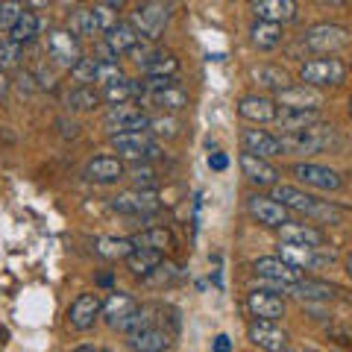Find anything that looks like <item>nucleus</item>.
I'll list each match as a JSON object with an SVG mask.
<instances>
[{
    "label": "nucleus",
    "mask_w": 352,
    "mask_h": 352,
    "mask_svg": "<svg viewBox=\"0 0 352 352\" xmlns=\"http://www.w3.org/2000/svg\"><path fill=\"white\" fill-rule=\"evenodd\" d=\"M138 68L147 80H153V76H156V80H173V76L179 74V59L164 50H150L147 56L138 62Z\"/></svg>",
    "instance_id": "4be33fe9"
},
{
    "label": "nucleus",
    "mask_w": 352,
    "mask_h": 352,
    "mask_svg": "<svg viewBox=\"0 0 352 352\" xmlns=\"http://www.w3.org/2000/svg\"><path fill=\"white\" fill-rule=\"evenodd\" d=\"M38 30H41L38 15L30 12V9H24V12H21V18L12 24V30H9V41H15L18 47H24V44H30L32 38L38 36Z\"/></svg>",
    "instance_id": "72a5a7b5"
},
{
    "label": "nucleus",
    "mask_w": 352,
    "mask_h": 352,
    "mask_svg": "<svg viewBox=\"0 0 352 352\" xmlns=\"http://www.w3.org/2000/svg\"><path fill=\"white\" fill-rule=\"evenodd\" d=\"M276 106L279 109H305V112H320L323 106V94L311 85H291L285 91L276 94Z\"/></svg>",
    "instance_id": "dca6fc26"
},
{
    "label": "nucleus",
    "mask_w": 352,
    "mask_h": 352,
    "mask_svg": "<svg viewBox=\"0 0 352 352\" xmlns=\"http://www.w3.org/2000/svg\"><path fill=\"white\" fill-rule=\"evenodd\" d=\"M247 338L252 346H258L264 352H282L288 349V332L279 329L276 323H267V320H252L247 326Z\"/></svg>",
    "instance_id": "4468645a"
},
{
    "label": "nucleus",
    "mask_w": 352,
    "mask_h": 352,
    "mask_svg": "<svg viewBox=\"0 0 352 352\" xmlns=\"http://www.w3.org/2000/svg\"><path fill=\"white\" fill-rule=\"evenodd\" d=\"M273 200H276L279 206H285L291 212H302L308 217L320 220V223H340V217H344V212H340L338 206H329L323 200H314L311 194H305L300 188H294V185H273Z\"/></svg>",
    "instance_id": "f257e3e1"
},
{
    "label": "nucleus",
    "mask_w": 352,
    "mask_h": 352,
    "mask_svg": "<svg viewBox=\"0 0 352 352\" xmlns=\"http://www.w3.org/2000/svg\"><path fill=\"white\" fill-rule=\"evenodd\" d=\"M115 208L118 214H126V217H153L162 208V200H159V191H124L112 197V203H109Z\"/></svg>",
    "instance_id": "6e6552de"
},
{
    "label": "nucleus",
    "mask_w": 352,
    "mask_h": 352,
    "mask_svg": "<svg viewBox=\"0 0 352 352\" xmlns=\"http://www.w3.org/2000/svg\"><path fill=\"white\" fill-rule=\"evenodd\" d=\"M176 276V264L173 261H162L156 270L150 273V276H144V282L150 285V288H159V285H164V282H170Z\"/></svg>",
    "instance_id": "a18cd8bd"
},
{
    "label": "nucleus",
    "mask_w": 352,
    "mask_h": 352,
    "mask_svg": "<svg viewBox=\"0 0 352 352\" xmlns=\"http://www.w3.org/2000/svg\"><path fill=\"white\" fill-rule=\"evenodd\" d=\"M179 118H173V115H159V118H150V124H147V132L150 135H156V138H176L179 135Z\"/></svg>",
    "instance_id": "a19ab883"
},
{
    "label": "nucleus",
    "mask_w": 352,
    "mask_h": 352,
    "mask_svg": "<svg viewBox=\"0 0 352 352\" xmlns=\"http://www.w3.org/2000/svg\"><path fill=\"white\" fill-rule=\"evenodd\" d=\"M247 308L252 311L256 320H267V323H276L285 317V300L270 291H252L247 296Z\"/></svg>",
    "instance_id": "412c9836"
},
{
    "label": "nucleus",
    "mask_w": 352,
    "mask_h": 352,
    "mask_svg": "<svg viewBox=\"0 0 352 352\" xmlns=\"http://www.w3.org/2000/svg\"><path fill=\"white\" fill-rule=\"evenodd\" d=\"M349 118H352V97H349Z\"/></svg>",
    "instance_id": "6e6d98bb"
},
{
    "label": "nucleus",
    "mask_w": 352,
    "mask_h": 352,
    "mask_svg": "<svg viewBox=\"0 0 352 352\" xmlns=\"http://www.w3.org/2000/svg\"><path fill=\"white\" fill-rule=\"evenodd\" d=\"M124 9V3L120 0H106V3H94L91 6V12H94V18H97V27H100V32H109L115 24H118V12Z\"/></svg>",
    "instance_id": "ea45409f"
},
{
    "label": "nucleus",
    "mask_w": 352,
    "mask_h": 352,
    "mask_svg": "<svg viewBox=\"0 0 352 352\" xmlns=\"http://www.w3.org/2000/svg\"><path fill=\"white\" fill-rule=\"evenodd\" d=\"M279 241L288 247H308V250H317L326 244V235L323 229H317L311 223H285L279 229Z\"/></svg>",
    "instance_id": "6ab92c4d"
},
{
    "label": "nucleus",
    "mask_w": 352,
    "mask_h": 352,
    "mask_svg": "<svg viewBox=\"0 0 352 352\" xmlns=\"http://www.w3.org/2000/svg\"><path fill=\"white\" fill-rule=\"evenodd\" d=\"M162 261H164V252H156V250H135V252H132V256L126 258V267H129L132 276L144 279V276H150V273L159 267Z\"/></svg>",
    "instance_id": "c9c22d12"
},
{
    "label": "nucleus",
    "mask_w": 352,
    "mask_h": 352,
    "mask_svg": "<svg viewBox=\"0 0 352 352\" xmlns=\"http://www.w3.org/2000/svg\"><path fill=\"white\" fill-rule=\"evenodd\" d=\"M276 112L279 106L264 94H247L238 100V115L250 124H270V120H276Z\"/></svg>",
    "instance_id": "aec40b11"
},
{
    "label": "nucleus",
    "mask_w": 352,
    "mask_h": 352,
    "mask_svg": "<svg viewBox=\"0 0 352 352\" xmlns=\"http://www.w3.org/2000/svg\"><path fill=\"white\" fill-rule=\"evenodd\" d=\"M282 352H294V349H282Z\"/></svg>",
    "instance_id": "4d7b16f0"
},
{
    "label": "nucleus",
    "mask_w": 352,
    "mask_h": 352,
    "mask_svg": "<svg viewBox=\"0 0 352 352\" xmlns=\"http://www.w3.org/2000/svg\"><path fill=\"white\" fill-rule=\"evenodd\" d=\"M208 168H212V170H226L229 168L226 153H212V156H208Z\"/></svg>",
    "instance_id": "09e8293b"
},
{
    "label": "nucleus",
    "mask_w": 352,
    "mask_h": 352,
    "mask_svg": "<svg viewBox=\"0 0 352 352\" xmlns=\"http://www.w3.org/2000/svg\"><path fill=\"white\" fill-rule=\"evenodd\" d=\"M9 41V36H3V32H0V47H3V44Z\"/></svg>",
    "instance_id": "5fc2aeb1"
},
{
    "label": "nucleus",
    "mask_w": 352,
    "mask_h": 352,
    "mask_svg": "<svg viewBox=\"0 0 352 352\" xmlns=\"http://www.w3.org/2000/svg\"><path fill=\"white\" fill-rule=\"evenodd\" d=\"M170 21V3H159V0H150V3H138L129 12V24L135 27V32L147 41H156L164 27Z\"/></svg>",
    "instance_id": "20e7f679"
},
{
    "label": "nucleus",
    "mask_w": 352,
    "mask_h": 352,
    "mask_svg": "<svg viewBox=\"0 0 352 352\" xmlns=\"http://www.w3.org/2000/svg\"><path fill=\"white\" fill-rule=\"evenodd\" d=\"M214 352H229V338L226 335H217L214 338Z\"/></svg>",
    "instance_id": "8fccbe9b"
},
{
    "label": "nucleus",
    "mask_w": 352,
    "mask_h": 352,
    "mask_svg": "<svg viewBox=\"0 0 352 352\" xmlns=\"http://www.w3.org/2000/svg\"><path fill=\"white\" fill-rule=\"evenodd\" d=\"M352 41V32L340 24H314L302 32V44L314 53H335L344 50Z\"/></svg>",
    "instance_id": "39448f33"
},
{
    "label": "nucleus",
    "mask_w": 352,
    "mask_h": 352,
    "mask_svg": "<svg viewBox=\"0 0 352 352\" xmlns=\"http://www.w3.org/2000/svg\"><path fill=\"white\" fill-rule=\"evenodd\" d=\"M276 124L285 132H300L308 126L320 124V112H305V109H279L276 112Z\"/></svg>",
    "instance_id": "7c9ffc66"
},
{
    "label": "nucleus",
    "mask_w": 352,
    "mask_h": 352,
    "mask_svg": "<svg viewBox=\"0 0 352 352\" xmlns=\"http://www.w3.org/2000/svg\"><path fill=\"white\" fill-rule=\"evenodd\" d=\"M74 352H100V349H94V346H88V344H82V346H76Z\"/></svg>",
    "instance_id": "603ef678"
},
{
    "label": "nucleus",
    "mask_w": 352,
    "mask_h": 352,
    "mask_svg": "<svg viewBox=\"0 0 352 352\" xmlns=\"http://www.w3.org/2000/svg\"><path fill=\"white\" fill-rule=\"evenodd\" d=\"M44 47H47V56L56 65H62V68H74V65L82 59L80 38H74L68 30H50Z\"/></svg>",
    "instance_id": "1a4fd4ad"
},
{
    "label": "nucleus",
    "mask_w": 352,
    "mask_h": 352,
    "mask_svg": "<svg viewBox=\"0 0 352 352\" xmlns=\"http://www.w3.org/2000/svg\"><path fill=\"white\" fill-rule=\"evenodd\" d=\"M71 32L74 38H91V36H100V27H97V18L91 9H74V12L68 15V27H65Z\"/></svg>",
    "instance_id": "473e14b6"
},
{
    "label": "nucleus",
    "mask_w": 352,
    "mask_h": 352,
    "mask_svg": "<svg viewBox=\"0 0 352 352\" xmlns=\"http://www.w3.org/2000/svg\"><path fill=\"white\" fill-rule=\"evenodd\" d=\"M252 273H256L258 279L264 282H276V285H285V288H291V285L300 282L305 273L291 267L288 261H282L279 256H261L256 258V264H252Z\"/></svg>",
    "instance_id": "f8f14e48"
},
{
    "label": "nucleus",
    "mask_w": 352,
    "mask_h": 352,
    "mask_svg": "<svg viewBox=\"0 0 352 352\" xmlns=\"http://www.w3.org/2000/svg\"><path fill=\"white\" fill-rule=\"evenodd\" d=\"M18 59H21V47L15 41H6L3 47H0V71L3 68H12V65H18Z\"/></svg>",
    "instance_id": "de8ad7c7"
},
{
    "label": "nucleus",
    "mask_w": 352,
    "mask_h": 352,
    "mask_svg": "<svg viewBox=\"0 0 352 352\" xmlns=\"http://www.w3.org/2000/svg\"><path fill=\"white\" fill-rule=\"evenodd\" d=\"M132 244H135V250H156V252H164L173 247V235L170 229L164 226H147L144 232L132 235Z\"/></svg>",
    "instance_id": "2f4dec72"
},
{
    "label": "nucleus",
    "mask_w": 352,
    "mask_h": 352,
    "mask_svg": "<svg viewBox=\"0 0 352 352\" xmlns=\"http://www.w3.org/2000/svg\"><path fill=\"white\" fill-rule=\"evenodd\" d=\"M279 144H282V153H291V156H314V153L326 150L329 144H335V126L317 124L300 132H285Z\"/></svg>",
    "instance_id": "f03ea898"
},
{
    "label": "nucleus",
    "mask_w": 352,
    "mask_h": 352,
    "mask_svg": "<svg viewBox=\"0 0 352 352\" xmlns=\"http://www.w3.org/2000/svg\"><path fill=\"white\" fill-rule=\"evenodd\" d=\"M85 176L91 182H97V185H112L118 179H124L126 168H124V162L115 159V156H97V159L88 162Z\"/></svg>",
    "instance_id": "bb28decb"
},
{
    "label": "nucleus",
    "mask_w": 352,
    "mask_h": 352,
    "mask_svg": "<svg viewBox=\"0 0 352 352\" xmlns=\"http://www.w3.org/2000/svg\"><path fill=\"white\" fill-rule=\"evenodd\" d=\"M252 12H256L258 21H267V24H288V21L296 18V3L294 0H256L252 3Z\"/></svg>",
    "instance_id": "a878e982"
},
{
    "label": "nucleus",
    "mask_w": 352,
    "mask_h": 352,
    "mask_svg": "<svg viewBox=\"0 0 352 352\" xmlns=\"http://www.w3.org/2000/svg\"><path fill=\"white\" fill-rule=\"evenodd\" d=\"M250 38L258 50H273L282 44V27L267 24V21H256V24L250 27Z\"/></svg>",
    "instance_id": "e433bc0d"
},
{
    "label": "nucleus",
    "mask_w": 352,
    "mask_h": 352,
    "mask_svg": "<svg viewBox=\"0 0 352 352\" xmlns=\"http://www.w3.org/2000/svg\"><path fill=\"white\" fill-rule=\"evenodd\" d=\"M346 273H349V279H352V252L346 256Z\"/></svg>",
    "instance_id": "864d4df0"
},
{
    "label": "nucleus",
    "mask_w": 352,
    "mask_h": 352,
    "mask_svg": "<svg viewBox=\"0 0 352 352\" xmlns=\"http://www.w3.org/2000/svg\"><path fill=\"white\" fill-rule=\"evenodd\" d=\"M288 291L296 296V300H302V302H329V300H335V296H338V285L326 282V279H308V276H302L296 285H291Z\"/></svg>",
    "instance_id": "393cba45"
},
{
    "label": "nucleus",
    "mask_w": 352,
    "mask_h": 352,
    "mask_svg": "<svg viewBox=\"0 0 352 352\" xmlns=\"http://www.w3.org/2000/svg\"><path fill=\"white\" fill-rule=\"evenodd\" d=\"M65 103H68L71 112H91V109L100 106V94L94 91V85H76L68 91Z\"/></svg>",
    "instance_id": "4c0bfd02"
},
{
    "label": "nucleus",
    "mask_w": 352,
    "mask_h": 352,
    "mask_svg": "<svg viewBox=\"0 0 352 352\" xmlns=\"http://www.w3.org/2000/svg\"><path fill=\"white\" fill-rule=\"evenodd\" d=\"M109 144L118 153L120 162H135V164H150L153 159L162 156V147L153 141L150 132H120V135H112Z\"/></svg>",
    "instance_id": "7ed1b4c3"
},
{
    "label": "nucleus",
    "mask_w": 352,
    "mask_h": 352,
    "mask_svg": "<svg viewBox=\"0 0 352 352\" xmlns=\"http://www.w3.org/2000/svg\"><path fill=\"white\" fill-rule=\"evenodd\" d=\"M247 208H250V214L258 220L261 226H270V229H282L285 223H291V217H288V208L279 206L273 197H264V194H252L250 200H247Z\"/></svg>",
    "instance_id": "2eb2a0df"
},
{
    "label": "nucleus",
    "mask_w": 352,
    "mask_h": 352,
    "mask_svg": "<svg viewBox=\"0 0 352 352\" xmlns=\"http://www.w3.org/2000/svg\"><path fill=\"white\" fill-rule=\"evenodd\" d=\"M170 344H173V332H168L164 326H150L144 332L129 338L132 352H168Z\"/></svg>",
    "instance_id": "cd10ccee"
},
{
    "label": "nucleus",
    "mask_w": 352,
    "mask_h": 352,
    "mask_svg": "<svg viewBox=\"0 0 352 352\" xmlns=\"http://www.w3.org/2000/svg\"><path fill=\"white\" fill-rule=\"evenodd\" d=\"M9 94V76L0 71V97H6Z\"/></svg>",
    "instance_id": "3c124183"
},
{
    "label": "nucleus",
    "mask_w": 352,
    "mask_h": 352,
    "mask_svg": "<svg viewBox=\"0 0 352 352\" xmlns=\"http://www.w3.org/2000/svg\"><path fill=\"white\" fill-rule=\"evenodd\" d=\"M97 65H100V59H97V56H91V59L82 56V59L71 68V76H74V80L80 82V85H91V82H97Z\"/></svg>",
    "instance_id": "79ce46f5"
},
{
    "label": "nucleus",
    "mask_w": 352,
    "mask_h": 352,
    "mask_svg": "<svg viewBox=\"0 0 352 352\" xmlns=\"http://www.w3.org/2000/svg\"><path fill=\"white\" fill-rule=\"evenodd\" d=\"M103 352H112V349H103Z\"/></svg>",
    "instance_id": "13d9d810"
},
{
    "label": "nucleus",
    "mask_w": 352,
    "mask_h": 352,
    "mask_svg": "<svg viewBox=\"0 0 352 352\" xmlns=\"http://www.w3.org/2000/svg\"><path fill=\"white\" fill-rule=\"evenodd\" d=\"M250 76L256 80L261 88H270V91H285V88H291V74L285 68H276V65H258V68H252Z\"/></svg>",
    "instance_id": "c756f323"
},
{
    "label": "nucleus",
    "mask_w": 352,
    "mask_h": 352,
    "mask_svg": "<svg viewBox=\"0 0 352 352\" xmlns=\"http://www.w3.org/2000/svg\"><path fill=\"white\" fill-rule=\"evenodd\" d=\"M129 176L138 191H156V170H153V164H135V170Z\"/></svg>",
    "instance_id": "37998d69"
},
{
    "label": "nucleus",
    "mask_w": 352,
    "mask_h": 352,
    "mask_svg": "<svg viewBox=\"0 0 352 352\" xmlns=\"http://www.w3.org/2000/svg\"><path fill=\"white\" fill-rule=\"evenodd\" d=\"M135 311H138V300L132 294L112 291V294H109V300H103V317H106V323L112 326V329H118V332H120V326H124Z\"/></svg>",
    "instance_id": "a211bd4d"
},
{
    "label": "nucleus",
    "mask_w": 352,
    "mask_h": 352,
    "mask_svg": "<svg viewBox=\"0 0 352 352\" xmlns=\"http://www.w3.org/2000/svg\"><path fill=\"white\" fill-rule=\"evenodd\" d=\"M21 12H24V6H21V3L3 0V3H0V32H3V30H12V24L21 18Z\"/></svg>",
    "instance_id": "49530a36"
},
{
    "label": "nucleus",
    "mask_w": 352,
    "mask_h": 352,
    "mask_svg": "<svg viewBox=\"0 0 352 352\" xmlns=\"http://www.w3.org/2000/svg\"><path fill=\"white\" fill-rule=\"evenodd\" d=\"M150 124V115H144L138 106L124 103V106H112L109 112L103 115V129L112 135H120V132H147Z\"/></svg>",
    "instance_id": "0eeeda50"
},
{
    "label": "nucleus",
    "mask_w": 352,
    "mask_h": 352,
    "mask_svg": "<svg viewBox=\"0 0 352 352\" xmlns=\"http://www.w3.org/2000/svg\"><path fill=\"white\" fill-rule=\"evenodd\" d=\"M138 106H156L162 112H182L185 106H188V91H185L182 85H170L164 88V91H153V94H138Z\"/></svg>",
    "instance_id": "5701e85b"
},
{
    "label": "nucleus",
    "mask_w": 352,
    "mask_h": 352,
    "mask_svg": "<svg viewBox=\"0 0 352 352\" xmlns=\"http://www.w3.org/2000/svg\"><path fill=\"white\" fill-rule=\"evenodd\" d=\"M241 170H244V176L252 182V185H258V188H273V185H279V170L273 168V164L267 159H258V156H252V153H241Z\"/></svg>",
    "instance_id": "f3484780"
},
{
    "label": "nucleus",
    "mask_w": 352,
    "mask_h": 352,
    "mask_svg": "<svg viewBox=\"0 0 352 352\" xmlns=\"http://www.w3.org/2000/svg\"><path fill=\"white\" fill-rule=\"evenodd\" d=\"M94 252L103 258H129L132 252H135V244H132V238H100L94 244Z\"/></svg>",
    "instance_id": "58836bf2"
},
{
    "label": "nucleus",
    "mask_w": 352,
    "mask_h": 352,
    "mask_svg": "<svg viewBox=\"0 0 352 352\" xmlns=\"http://www.w3.org/2000/svg\"><path fill=\"white\" fill-rule=\"evenodd\" d=\"M241 141H244V150L252 153V156H258V159L285 156L279 138L270 135L267 129H244V132H241Z\"/></svg>",
    "instance_id": "b1692460"
},
{
    "label": "nucleus",
    "mask_w": 352,
    "mask_h": 352,
    "mask_svg": "<svg viewBox=\"0 0 352 352\" xmlns=\"http://www.w3.org/2000/svg\"><path fill=\"white\" fill-rule=\"evenodd\" d=\"M291 173L300 179L302 185L308 188H317V191H338L344 179H340V173L332 170V168H323V164H314V162H296Z\"/></svg>",
    "instance_id": "9d476101"
},
{
    "label": "nucleus",
    "mask_w": 352,
    "mask_h": 352,
    "mask_svg": "<svg viewBox=\"0 0 352 352\" xmlns=\"http://www.w3.org/2000/svg\"><path fill=\"white\" fill-rule=\"evenodd\" d=\"M100 314H103L100 294H80L68 308V323L76 329V332H88Z\"/></svg>",
    "instance_id": "ddd939ff"
},
{
    "label": "nucleus",
    "mask_w": 352,
    "mask_h": 352,
    "mask_svg": "<svg viewBox=\"0 0 352 352\" xmlns=\"http://www.w3.org/2000/svg\"><path fill=\"white\" fill-rule=\"evenodd\" d=\"M120 80H124V68H120L118 62H100V65H97V82H100L103 88L115 85Z\"/></svg>",
    "instance_id": "c03bdc74"
},
{
    "label": "nucleus",
    "mask_w": 352,
    "mask_h": 352,
    "mask_svg": "<svg viewBox=\"0 0 352 352\" xmlns=\"http://www.w3.org/2000/svg\"><path fill=\"white\" fill-rule=\"evenodd\" d=\"M300 80L302 85L311 88H326V85H340L346 80V65L340 59H308L300 68Z\"/></svg>",
    "instance_id": "423d86ee"
},
{
    "label": "nucleus",
    "mask_w": 352,
    "mask_h": 352,
    "mask_svg": "<svg viewBox=\"0 0 352 352\" xmlns=\"http://www.w3.org/2000/svg\"><path fill=\"white\" fill-rule=\"evenodd\" d=\"M279 258L288 261L291 267L296 270H311V267H323V264H332L338 258L335 250H326V247H317V250H308V247H288V244H279Z\"/></svg>",
    "instance_id": "9b49d317"
},
{
    "label": "nucleus",
    "mask_w": 352,
    "mask_h": 352,
    "mask_svg": "<svg viewBox=\"0 0 352 352\" xmlns=\"http://www.w3.org/2000/svg\"><path fill=\"white\" fill-rule=\"evenodd\" d=\"M138 94H141V80H120V82H115V85H106L103 88V94H100V100H106L109 106H124V103H129L132 97L138 100Z\"/></svg>",
    "instance_id": "f704fd0d"
},
{
    "label": "nucleus",
    "mask_w": 352,
    "mask_h": 352,
    "mask_svg": "<svg viewBox=\"0 0 352 352\" xmlns=\"http://www.w3.org/2000/svg\"><path fill=\"white\" fill-rule=\"evenodd\" d=\"M103 44L115 53V56H124V53H132V50L138 47L141 36L135 32V27H132L129 21H118V24L103 36Z\"/></svg>",
    "instance_id": "c85d7f7f"
}]
</instances>
